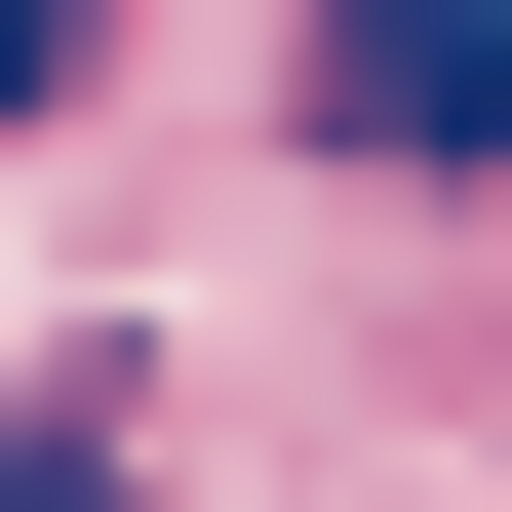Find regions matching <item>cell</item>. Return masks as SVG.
Here are the masks:
<instances>
[{"instance_id": "1", "label": "cell", "mask_w": 512, "mask_h": 512, "mask_svg": "<svg viewBox=\"0 0 512 512\" xmlns=\"http://www.w3.org/2000/svg\"><path fill=\"white\" fill-rule=\"evenodd\" d=\"M276 119H316L355 197H512V0H316V40H276Z\"/></svg>"}, {"instance_id": "3", "label": "cell", "mask_w": 512, "mask_h": 512, "mask_svg": "<svg viewBox=\"0 0 512 512\" xmlns=\"http://www.w3.org/2000/svg\"><path fill=\"white\" fill-rule=\"evenodd\" d=\"M0 119H79V0H0Z\"/></svg>"}, {"instance_id": "2", "label": "cell", "mask_w": 512, "mask_h": 512, "mask_svg": "<svg viewBox=\"0 0 512 512\" xmlns=\"http://www.w3.org/2000/svg\"><path fill=\"white\" fill-rule=\"evenodd\" d=\"M0 512H158V434H119V394H40V434H0Z\"/></svg>"}]
</instances>
